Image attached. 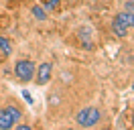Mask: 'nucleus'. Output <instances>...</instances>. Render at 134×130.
I'll list each match as a JSON object with an SVG mask.
<instances>
[{"mask_svg":"<svg viewBox=\"0 0 134 130\" xmlns=\"http://www.w3.org/2000/svg\"><path fill=\"white\" fill-rule=\"evenodd\" d=\"M102 114L98 108H93V106H87V108H83V110H79L75 116V122L81 126V128H92V126H96L98 122H100Z\"/></svg>","mask_w":134,"mask_h":130,"instance_id":"1","label":"nucleus"},{"mask_svg":"<svg viewBox=\"0 0 134 130\" xmlns=\"http://www.w3.org/2000/svg\"><path fill=\"white\" fill-rule=\"evenodd\" d=\"M14 75H16L18 81H23V83L31 81L35 77V63L31 59H20V61H16V63H14Z\"/></svg>","mask_w":134,"mask_h":130,"instance_id":"2","label":"nucleus"},{"mask_svg":"<svg viewBox=\"0 0 134 130\" xmlns=\"http://www.w3.org/2000/svg\"><path fill=\"white\" fill-rule=\"evenodd\" d=\"M51 75H53V65L51 63H41L39 67H37V83H39V85L49 83Z\"/></svg>","mask_w":134,"mask_h":130,"instance_id":"3","label":"nucleus"},{"mask_svg":"<svg viewBox=\"0 0 134 130\" xmlns=\"http://www.w3.org/2000/svg\"><path fill=\"white\" fill-rule=\"evenodd\" d=\"M116 20H120V23H122L126 29H128V31H130V29H134V12H130V10L120 12V14L116 16Z\"/></svg>","mask_w":134,"mask_h":130,"instance_id":"4","label":"nucleus"},{"mask_svg":"<svg viewBox=\"0 0 134 130\" xmlns=\"http://www.w3.org/2000/svg\"><path fill=\"white\" fill-rule=\"evenodd\" d=\"M12 126H14V120L10 118V114L6 112V108L0 110V128H2V130H8V128H12Z\"/></svg>","mask_w":134,"mask_h":130,"instance_id":"5","label":"nucleus"},{"mask_svg":"<svg viewBox=\"0 0 134 130\" xmlns=\"http://www.w3.org/2000/svg\"><path fill=\"white\" fill-rule=\"evenodd\" d=\"M112 32H114L116 37H120V39H124L126 35H128V29H126L120 20H116V18H114V20H112Z\"/></svg>","mask_w":134,"mask_h":130,"instance_id":"6","label":"nucleus"},{"mask_svg":"<svg viewBox=\"0 0 134 130\" xmlns=\"http://www.w3.org/2000/svg\"><path fill=\"white\" fill-rule=\"evenodd\" d=\"M31 12H33V16L37 18V20H45V18H47V12H45V8H43V6H33V8H31Z\"/></svg>","mask_w":134,"mask_h":130,"instance_id":"7","label":"nucleus"},{"mask_svg":"<svg viewBox=\"0 0 134 130\" xmlns=\"http://www.w3.org/2000/svg\"><path fill=\"white\" fill-rule=\"evenodd\" d=\"M6 112L10 114V118L14 120V124H16V122L20 120V118H23V112H20L18 108H14V106H8V108H6Z\"/></svg>","mask_w":134,"mask_h":130,"instance_id":"8","label":"nucleus"},{"mask_svg":"<svg viewBox=\"0 0 134 130\" xmlns=\"http://www.w3.org/2000/svg\"><path fill=\"white\" fill-rule=\"evenodd\" d=\"M61 4V0H43V8L45 10H55Z\"/></svg>","mask_w":134,"mask_h":130,"instance_id":"9","label":"nucleus"},{"mask_svg":"<svg viewBox=\"0 0 134 130\" xmlns=\"http://www.w3.org/2000/svg\"><path fill=\"white\" fill-rule=\"evenodd\" d=\"M0 51H4L6 55L10 53V41L6 37H2V35H0Z\"/></svg>","mask_w":134,"mask_h":130,"instance_id":"10","label":"nucleus"},{"mask_svg":"<svg viewBox=\"0 0 134 130\" xmlns=\"http://www.w3.org/2000/svg\"><path fill=\"white\" fill-rule=\"evenodd\" d=\"M23 96H25V100H26V104H33V98H31V94H29V91H23Z\"/></svg>","mask_w":134,"mask_h":130,"instance_id":"11","label":"nucleus"},{"mask_svg":"<svg viewBox=\"0 0 134 130\" xmlns=\"http://www.w3.org/2000/svg\"><path fill=\"white\" fill-rule=\"evenodd\" d=\"M126 10L134 12V0H128V2H126Z\"/></svg>","mask_w":134,"mask_h":130,"instance_id":"12","label":"nucleus"},{"mask_svg":"<svg viewBox=\"0 0 134 130\" xmlns=\"http://www.w3.org/2000/svg\"><path fill=\"white\" fill-rule=\"evenodd\" d=\"M18 128L20 130H31V126H29V124H18Z\"/></svg>","mask_w":134,"mask_h":130,"instance_id":"13","label":"nucleus"},{"mask_svg":"<svg viewBox=\"0 0 134 130\" xmlns=\"http://www.w3.org/2000/svg\"><path fill=\"white\" fill-rule=\"evenodd\" d=\"M132 91H134V83H132Z\"/></svg>","mask_w":134,"mask_h":130,"instance_id":"14","label":"nucleus"},{"mask_svg":"<svg viewBox=\"0 0 134 130\" xmlns=\"http://www.w3.org/2000/svg\"><path fill=\"white\" fill-rule=\"evenodd\" d=\"M132 120H134V118H132Z\"/></svg>","mask_w":134,"mask_h":130,"instance_id":"15","label":"nucleus"}]
</instances>
